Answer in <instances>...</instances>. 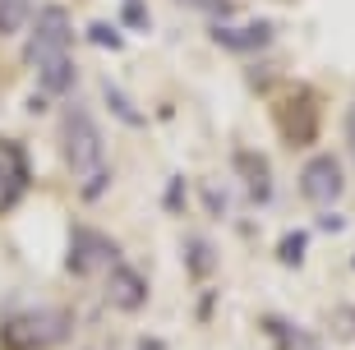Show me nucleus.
Here are the masks:
<instances>
[{
  "instance_id": "17",
  "label": "nucleus",
  "mask_w": 355,
  "mask_h": 350,
  "mask_svg": "<svg viewBox=\"0 0 355 350\" xmlns=\"http://www.w3.org/2000/svg\"><path fill=\"white\" fill-rule=\"evenodd\" d=\"M166 208H171V212H180V208H184V180H180V175L171 180V194H166Z\"/></svg>"
},
{
  "instance_id": "7",
  "label": "nucleus",
  "mask_w": 355,
  "mask_h": 350,
  "mask_svg": "<svg viewBox=\"0 0 355 350\" xmlns=\"http://www.w3.org/2000/svg\"><path fill=\"white\" fill-rule=\"evenodd\" d=\"M208 37L231 55H263L277 42V28L268 19H250V24H212Z\"/></svg>"
},
{
  "instance_id": "3",
  "label": "nucleus",
  "mask_w": 355,
  "mask_h": 350,
  "mask_svg": "<svg viewBox=\"0 0 355 350\" xmlns=\"http://www.w3.org/2000/svg\"><path fill=\"white\" fill-rule=\"evenodd\" d=\"M69 42H74V28H69V14L65 10H42L33 19V33L24 42V60L33 69L55 60V55H69Z\"/></svg>"
},
{
  "instance_id": "6",
  "label": "nucleus",
  "mask_w": 355,
  "mask_h": 350,
  "mask_svg": "<svg viewBox=\"0 0 355 350\" xmlns=\"http://www.w3.org/2000/svg\"><path fill=\"white\" fill-rule=\"evenodd\" d=\"M272 111H277V125H282L291 148H304V143L318 139V102L309 88H291Z\"/></svg>"
},
{
  "instance_id": "18",
  "label": "nucleus",
  "mask_w": 355,
  "mask_h": 350,
  "mask_svg": "<svg viewBox=\"0 0 355 350\" xmlns=\"http://www.w3.org/2000/svg\"><path fill=\"white\" fill-rule=\"evenodd\" d=\"M92 42H102V46H116V33H111V28H92Z\"/></svg>"
},
{
  "instance_id": "11",
  "label": "nucleus",
  "mask_w": 355,
  "mask_h": 350,
  "mask_svg": "<svg viewBox=\"0 0 355 350\" xmlns=\"http://www.w3.org/2000/svg\"><path fill=\"white\" fill-rule=\"evenodd\" d=\"M37 83L46 97H69L74 92V55H55V60L37 65Z\"/></svg>"
},
{
  "instance_id": "10",
  "label": "nucleus",
  "mask_w": 355,
  "mask_h": 350,
  "mask_svg": "<svg viewBox=\"0 0 355 350\" xmlns=\"http://www.w3.org/2000/svg\"><path fill=\"white\" fill-rule=\"evenodd\" d=\"M106 299H111L120 313L144 309V304H148V281L139 277V268L116 263V268H111V277H106Z\"/></svg>"
},
{
  "instance_id": "5",
  "label": "nucleus",
  "mask_w": 355,
  "mask_h": 350,
  "mask_svg": "<svg viewBox=\"0 0 355 350\" xmlns=\"http://www.w3.org/2000/svg\"><path fill=\"white\" fill-rule=\"evenodd\" d=\"M300 194H304V203H314V208H332V203L346 194L342 161H337L332 152L309 157V161L300 166Z\"/></svg>"
},
{
  "instance_id": "1",
  "label": "nucleus",
  "mask_w": 355,
  "mask_h": 350,
  "mask_svg": "<svg viewBox=\"0 0 355 350\" xmlns=\"http://www.w3.org/2000/svg\"><path fill=\"white\" fill-rule=\"evenodd\" d=\"M74 337V313L69 309H19L0 323V346L5 350H55Z\"/></svg>"
},
{
  "instance_id": "8",
  "label": "nucleus",
  "mask_w": 355,
  "mask_h": 350,
  "mask_svg": "<svg viewBox=\"0 0 355 350\" xmlns=\"http://www.w3.org/2000/svg\"><path fill=\"white\" fill-rule=\"evenodd\" d=\"M28 180H33V166H28L24 143L0 134V217L19 208V198L28 194Z\"/></svg>"
},
{
  "instance_id": "2",
  "label": "nucleus",
  "mask_w": 355,
  "mask_h": 350,
  "mask_svg": "<svg viewBox=\"0 0 355 350\" xmlns=\"http://www.w3.org/2000/svg\"><path fill=\"white\" fill-rule=\"evenodd\" d=\"M60 152H65L69 175H79V180H92L97 170H106V139L88 106L69 102L60 111Z\"/></svg>"
},
{
  "instance_id": "4",
  "label": "nucleus",
  "mask_w": 355,
  "mask_h": 350,
  "mask_svg": "<svg viewBox=\"0 0 355 350\" xmlns=\"http://www.w3.org/2000/svg\"><path fill=\"white\" fill-rule=\"evenodd\" d=\"M120 263V249L116 240H106L102 231H88V226H74V240H69V277H97V272H111Z\"/></svg>"
},
{
  "instance_id": "16",
  "label": "nucleus",
  "mask_w": 355,
  "mask_h": 350,
  "mask_svg": "<svg viewBox=\"0 0 355 350\" xmlns=\"http://www.w3.org/2000/svg\"><path fill=\"white\" fill-rule=\"evenodd\" d=\"M304 245H309V235H304V231H291L286 245H282V263H291V268H295V263H300V254H304Z\"/></svg>"
},
{
  "instance_id": "14",
  "label": "nucleus",
  "mask_w": 355,
  "mask_h": 350,
  "mask_svg": "<svg viewBox=\"0 0 355 350\" xmlns=\"http://www.w3.org/2000/svg\"><path fill=\"white\" fill-rule=\"evenodd\" d=\"M106 102H111V111H116L120 120H125V125H134V130H144L148 120L139 116V111H134V102H125V92L116 88V83H106Z\"/></svg>"
},
{
  "instance_id": "9",
  "label": "nucleus",
  "mask_w": 355,
  "mask_h": 350,
  "mask_svg": "<svg viewBox=\"0 0 355 350\" xmlns=\"http://www.w3.org/2000/svg\"><path fill=\"white\" fill-rule=\"evenodd\" d=\"M236 175L245 184V194H250L254 208H272V166H268L263 152H254V148H240L236 152Z\"/></svg>"
},
{
  "instance_id": "19",
  "label": "nucleus",
  "mask_w": 355,
  "mask_h": 350,
  "mask_svg": "<svg viewBox=\"0 0 355 350\" xmlns=\"http://www.w3.org/2000/svg\"><path fill=\"white\" fill-rule=\"evenodd\" d=\"M346 143H351V152H355V102H351V111H346Z\"/></svg>"
},
{
  "instance_id": "12",
  "label": "nucleus",
  "mask_w": 355,
  "mask_h": 350,
  "mask_svg": "<svg viewBox=\"0 0 355 350\" xmlns=\"http://www.w3.org/2000/svg\"><path fill=\"white\" fill-rule=\"evenodd\" d=\"M28 14H33V0H0V37H14L24 24H33Z\"/></svg>"
},
{
  "instance_id": "15",
  "label": "nucleus",
  "mask_w": 355,
  "mask_h": 350,
  "mask_svg": "<svg viewBox=\"0 0 355 350\" xmlns=\"http://www.w3.org/2000/svg\"><path fill=\"white\" fill-rule=\"evenodd\" d=\"M120 14H125V24H134L139 33H148V28H153V19H148V10H144V0H120Z\"/></svg>"
},
{
  "instance_id": "13",
  "label": "nucleus",
  "mask_w": 355,
  "mask_h": 350,
  "mask_svg": "<svg viewBox=\"0 0 355 350\" xmlns=\"http://www.w3.org/2000/svg\"><path fill=\"white\" fill-rule=\"evenodd\" d=\"M184 259H189V272H194V277H208L212 263H217V259H212V249L203 245L198 235H189V240H184Z\"/></svg>"
}]
</instances>
